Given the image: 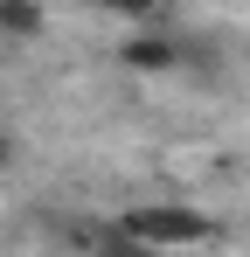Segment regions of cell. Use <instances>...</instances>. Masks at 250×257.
Masks as SVG:
<instances>
[{
    "label": "cell",
    "instance_id": "obj_1",
    "mask_svg": "<svg viewBox=\"0 0 250 257\" xmlns=\"http://www.w3.org/2000/svg\"><path fill=\"white\" fill-rule=\"evenodd\" d=\"M118 229L132 236V243H146V250H188V243H208L215 236V222H208L202 209H125Z\"/></svg>",
    "mask_w": 250,
    "mask_h": 257
},
{
    "label": "cell",
    "instance_id": "obj_2",
    "mask_svg": "<svg viewBox=\"0 0 250 257\" xmlns=\"http://www.w3.org/2000/svg\"><path fill=\"white\" fill-rule=\"evenodd\" d=\"M0 35L7 42H35L42 35V7L35 0H0Z\"/></svg>",
    "mask_w": 250,
    "mask_h": 257
},
{
    "label": "cell",
    "instance_id": "obj_3",
    "mask_svg": "<svg viewBox=\"0 0 250 257\" xmlns=\"http://www.w3.org/2000/svg\"><path fill=\"white\" fill-rule=\"evenodd\" d=\"M125 63L132 70H174L181 63V42H125Z\"/></svg>",
    "mask_w": 250,
    "mask_h": 257
},
{
    "label": "cell",
    "instance_id": "obj_4",
    "mask_svg": "<svg viewBox=\"0 0 250 257\" xmlns=\"http://www.w3.org/2000/svg\"><path fill=\"white\" fill-rule=\"evenodd\" d=\"M90 257H160V250H146V243H132L125 229H111V236H104V243H97Z\"/></svg>",
    "mask_w": 250,
    "mask_h": 257
},
{
    "label": "cell",
    "instance_id": "obj_5",
    "mask_svg": "<svg viewBox=\"0 0 250 257\" xmlns=\"http://www.w3.org/2000/svg\"><path fill=\"white\" fill-rule=\"evenodd\" d=\"M104 7H125V14H146V7H160V0H104Z\"/></svg>",
    "mask_w": 250,
    "mask_h": 257
},
{
    "label": "cell",
    "instance_id": "obj_6",
    "mask_svg": "<svg viewBox=\"0 0 250 257\" xmlns=\"http://www.w3.org/2000/svg\"><path fill=\"white\" fill-rule=\"evenodd\" d=\"M7 160H14V139H7V132H0V167H7Z\"/></svg>",
    "mask_w": 250,
    "mask_h": 257
}]
</instances>
